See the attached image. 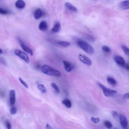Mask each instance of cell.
Returning <instances> with one entry per match:
<instances>
[{
  "instance_id": "obj_1",
  "label": "cell",
  "mask_w": 129,
  "mask_h": 129,
  "mask_svg": "<svg viewBox=\"0 0 129 129\" xmlns=\"http://www.w3.org/2000/svg\"><path fill=\"white\" fill-rule=\"evenodd\" d=\"M41 71L43 74L49 76L55 77H60L61 76L60 71L46 64H44L41 67Z\"/></svg>"
},
{
  "instance_id": "obj_2",
  "label": "cell",
  "mask_w": 129,
  "mask_h": 129,
  "mask_svg": "<svg viewBox=\"0 0 129 129\" xmlns=\"http://www.w3.org/2000/svg\"><path fill=\"white\" fill-rule=\"evenodd\" d=\"M77 45L83 50H84L85 52H86L87 53L89 54H92L94 53V49L92 47L90 44H89L86 41L80 39H78L77 41Z\"/></svg>"
},
{
  "instance_id": "obj_3",
  "label": "cell",
  "mask_w": 129,
  "mask_h": 129,
  "mask_svg": "<svg viewBox=\"0 0 129 129\" xmlns=\"http://www.w3.org/2000/svg\"><path fill=\"white\" fill-rule=\"evenodd\" d=\"M98 85L101 88L102 90L103 91L104 95L106 97H112V96H115L117 93L116 91H115L114 90L111 89L107 88L101 83H98Z\"/></svg>"
},
{
  "instance_id": "obj_4",
  "label": "cell",
  "mask_w": 129,
  "mask_h": 129,
  "mask_svg": "<svg viewBox=\"0 0 129 129\" xmlns=\"http://www.w3.org/2000/svg\"><path fill=\"white\" fill-rule=\"evenodd\" d=\"M14 53L15 55H16L17 56L21 58L22 59H23L24 61H25L26 63L29 62V58L27 54L23 52L20 50L18 49H15L14 50Z\"/></svg>"
},
{
  "instance_id": "obj_5",
  "label": "cell",
  "mask_w": 129,
  "mask_h": 129,
  "mask_svg": "<svg viewBox=\"0 0 129 129\" xmlns=\"http://www.w3.org/2000/svg\"><path fill=\"white\" fill-rule=\"evenodd\" d=\"M17 40L18 43H19L20 46L25 52L29 54L30 55H33L32 50L28 46H27L21 39H20L19 38H18Z\"/></svg>"
},
{
  "instance_id": "obj_6",
  "label": "cell",
  "mask_w": 129,
  "mask_h": 129,
  "mask_svg": "<svg viewBox=\"0 0 129 129\" xmlns=\"http://www.w3.org/2000/svg\"><path fill=\"white\" fill-rule=\"evenodd\" d=\"M79 59L81 62L87 65L90 66L92 64V61L91 59L88 57L86 56L84 54H79Z\"/></svg>"
},
{
  "instance_id": "obj_7",
  "label": "cell",
  "mask_w": 129,
  "mask_h": 129,
  "mask_svg": "<svg viewBox=\"0 0 129 129\" xmlns=\"http://www.w3.org/2000/svg\"><path fill=\"white\" fill-rule=\"evenodd\" d=\"M9 100L10 104L13 105L16 102V93L14 90H11L9 92Z\"/></svg>"
},
{
  "instance_id": "obj_8",
  "label": "cell",
  "mask_w": 129,
  "mask_h": 129,
  "mask_svg": "<svg viewBox=\"0 0 129 129\" xmlns=\"http://www.w3.org/2000/svg\"><path fill=\"white\" fill-rule=\"evenodd\" d=\"M114 60L119 66L123 67L125 64V61L124 59L119 55H115L114 56Z\"/></svg>"
},
{
  "instance_id": "obj_9",
  "label": "cell",
  "mask_w": 129,
  "mask_h": 129,
  "mask_svg": "<svg viewBox=\"0 0 129 129\" xmlns=\"http://www.w3.org/2000/svg\"><path fill=\"white\" fill-rule=\"evenodd\" d=\"M62 62L66 71H67V72H70L71 71H72V70L74 68V66L71 62L65 60H63L62 61Z\"/></svg>"
},
{
  "instance_id": "obj_10",
  "label": "cell",
  "mask_w": 129,
  "mask_h": 129,
  "mask_svg": "<svg viewBox=\"0 0 129 129\" xmlns=\"http://www.w3.org/2000/svg\"><path fill=\"white\" fill-rule=\"evenodd\" d=\"M119 121L122 127L123 128H126L128 124V122L126 118L123 115H120L119 116Z\"/></svg>"
},
{
  "instance_id": "obj_11",
  "label": "cell",
  "mask_w": 129,
  "mask_h": 129,
  "mask_svg": "<svg viewBox=\"0 0 129 129\" xmlns=\"http://www.w3.org/2000/svg\"><path fill=\"white\" fill-rule=\"evenodd\" d=\"M61 30V26L59 22H56L53 28L51 29V31L52 33H57L59 32Z\"/></svg>"
},
{
  "instance_id": "obj_12",
  "label": "cell",
  "mask_w": 129,
  "mask_h": 129,
  "mask_svg": "<svg viewBox=\"0 0 129 129\" xmlns=\"http://www.w3.org/2000/svg\"><path fill=\"white\" fill-rule=\"evenodd\" d=\"M64 6L67 9H68V10H69L71 11H73L74 12H76L77 11V8L74 6H73L72 4H71V3H70L69 2L65 3Z\"/></svg>"
},
{
  "instance_id": "obj_13",
  "label": "cell",
  "mask_w": 129,
  "mask_h": 129,
  "mask_svg": "<svg viewBox=\"0 0 129 129\" xmlns=\"http://www.w3.org/2000/svg\"><path fill=\"white\" fill-rule=\"evenodd\" d=\"M43 15V12L40 9H37L34 12V17L36 20L40 19Z\"/></svg>"
},
{
  "instance_id": "obj_14",
  "label": "cell",
  "mask_w": 129,
  "mask_h": 129,
  "mask_svg": "<svg viewBox=\"0 0 129 129\" xmlns=\"http://www.w3.org/2000/svg\"><path fill=\"white\" fill-rule=\"evenodd\" d=\"M38 28L41 31H46L47 29V24L46 22L45 21H41L39 25Z\"/></svg>"
},
{
  "instance_id": "obj_15",
  "label": "cell",
  "mask_w": 129,
  "mask_h": 129,
  "mask_svg": "<svg viewBox=\"0 0 129 129\" xmlns=\"http://www.w3.org/2000/svg\"><path fill=\"white\" fill-rule=\"evenodd\" d=\"M119 7L123 10L129 9V1H125L122 2L119 5Z\"/></svg>"
},
{
  "instance_id": "obj_16",
  "label": "cell",
  "mask_w": 129,
  "mask_h": 129,
  "mask_svg": "<svg viewBox=\"0 0 129 129\" xmlns=\"http://www.w3.org/2000/svg\"><path fill=\"white\" fill-rule=\"evenodd\" d=\"M15 6L19 9H23L25 6V3L23 0H18L15 3Z\"/></svg>"
},
{
  "instance_id": "obj_17",
  "label": "cell",
  "mask_w": 129,
  "mask_h": 129,
  "mask_svg": "<svg viewBox=\"0 0 129 129\" xmlns=\"http://www.w3.org/2000/svg\"><path fill=\"white\" fill-rule=\"evenodd\" d=\"M62 104L68 108H70L72 107V102L69 99H65L62 101Z\"/></svg>"
},
{
  "instance_id": "obj_18",
  "label": "cell",
  "mask_w": 129,
  "mask_h": 129,
  "mask_svg": "<svg viewBox=\"0 0 129 129\" xmlns=\"http://www.w3.org/2000/svg\"><path fill=\"white\" fill-rule=\"evenodd\" d=\"M57 44L63 47H68L71 45V43L68 41H58L57 42Z\"/></svg>"
},
{
  "instance_id": "obj_19",
  "label": "cell",
  "mask_w": 129,
  "mask_h": 129,
  "mask_svg": "<svg viewBox=\"0 0 129 129\" xmlns=\"http://www.w3.org/2000/svg\"><path fill=\"white\" fill-rule=\"evenodd\" d=\"M37 88L40 90L42 93H46L47 92V89L46 87L42 84H38L37 86Z\"/></svg>"
},
{
  "instance_id": "obj_20",
  "label": "cell",
  "mask_w": 129,
  "mask_h": 129,
  "mask_svg": "<svg viewBox=\"0 0 129 129\" xmlns=\"http://www.w3.org/2000/svg\"><path fill=\"white\" fill-rule=\"evenodd\" d=\"M107 81L108 83L111 85H115L116 84V80L112 77H108L106 78Z\"/></svg>"
},
{
  "instance_id": "obj_21",
  "label": "cell",
  "mask_w": 129,
  "mask_h": 129,
  "mask_svg": "<svg viewBox=\"0 0 129 129\" xmlns=\"http://www.w3.org/2000/svg\"><path fill=\"white\" fill-rule=\"evenodd\" d=\"M50 85L51 86V87L55 90V92L57 93V94H58L59 93V87H58V86L54 82H52L51 84H50Z\"/></svg>"
},
{
  "instance_id": "obj_22",
  "label": "cell",
  "mask_w": 129,
  "mask_h": 129,
  "mask_svg": "<svg viewBox=\"0 0 129 129\" xmlns=\"http://www.w3.org/2000/svg\"><path fill=\"white\" fill-rule=\"evenodd\" d=\"M121 47L124 53L129 56V48L124 45H122L121 46Z\"/></svg>"
},
{
  "instance_id": "obj_23",
  "label": "cell",
  "mask_w": 129,
  "mask_h": 129,
  "mask_svg": "<svg viewBox=\"0 0 129 129\" xmlns=\"http://www.w3.org/2000/svg\"><path fill=\"white\" fill-rule=\"evenodd\" d=\"M104 124L108 128H112V125L111 123L108 120H105L104 121Z\"/></svg>"
},
{
  "instance_id": "obj_24",
  "label": "cell",
  "mask_w": 129,
  "mask_h": 129,
  "mask_svg": "<svg viewBox=\"0 0 129 129\" xmlns=\"http://www.w3.org/2000/svg\"><path fill=\"white\" fill-rule=\"evenodd\" d=\"M9 13V12L6 9L0 8V14L2 15H7Z\"/></svg>"
},
{
  "instance_id": "obj_25",
  "label": "cell",
  "mask_w": 129,
  "mask_h": 129,
  "mask_svg": "<svg viewBox=\"0 0 129 129\" xmlns=\"http://www.w3.org/2000/svg\"><path fill=\"white\" fill-rule=\"evenodd\" d=\"M19 81L20 82V83L26 88H28V85H27V84L21 78H20V77H19Z\"/></svg>"
},
{
  "instance_id": "obj_26",
  "label": "cell",
  "mask_w": 129,
  "mask_h": 129,
  "mask_svg": "<svg viewBox=\"0 0 129 129\" xmlns=\"http://www.w3.org/2000/svg\"><path fill=\"white\" fill-rule=\"evenodd\" d=\"M17 111V108L15 106H12L11 107V108H10V113L12 115L13 114H15L16 113Z\"/></svg>"
},
{
  "instance_id": "obj_27",
  "label": "cell",
  "mask_w": 129,
  "mask_h": 129,
  "mask_svg": "<svg viewBox=\"0 0 129 129\" xmlns=\"http://www.w3.org/2000/svg\"><path fill=\"white\" fill-rule=\"evenodd\" d=\"M90 119H91V121L92 122H93V123H97L99 122V121H100L99 118H98V117H91Z\"/></svg>"
},
{
  "instance_id": "obj_28",
  "label": "cell",
  "mask_w": 129,
  "mask_h": 129,
  "mask_svg": "<svg viewBox=\"0 0 129 129\" xmlns=\"http://www.w3.org/2000/svg\"><path fill=\"white\" fill-rule=\"evenodd\" d=\"M102 49L103 51H104V52H110V48L106 46H102Z\"/></svg>"
},
{
  "instance_id": "obj_29",
  "label": "cell",
  "mask_w": 129,
  "mask_h": 129,
  "mask_svg": "<svg viewBox=\"0 0 129 129\" xmlns=\"http://www.w3.org/2000/svg\"><path fill=\"white\" fill-rule=\"evenodd\" d=\"M5 123H6V125L7 128L8 129H11V124L10 122L8 120H6Z\"/></svg>"
},
{
  "instance_id": "obj_30",
  "label": "cell",
  "mask_w": 129,
  "mask_h": 129,
  "mask_svg": "<svg viewBox=\"0 0 129 129\" xmlns=\"http://www.w3.org/2000/svg\"><path fill=\"white\" fill-rule=\"evenodd\" d=\"M0 63L4 64V65H6V61L5 60V59L2 57H0Z\"/></svg>"
},
{
  "instance_id": "obj_31",
  "label": "cell",
  "mask_w": 129,
  "mask_h": 129,
  "mask_svg": "<svg viewBox=\"0 0 129 129\" xmlns=\"http://www.w3.org/2000/svg\"><path fill=\"white\" fill-rule=\"evenodd\" d=\"M123 97L125 99H129V93H126L123 95Z\"/></svg>"
},
{
  "instance_id": "obj_32",
  "label": "cell",
  "mask_w": 129,
  "mask_h": 129,
  "mask_svg": "<svg viewBox=\"0 0 129 129\" xmlns=\"http://www.w3.org/2000/svg\"><path fill=\"white\" fill-rule=\"evenodd\" d=\"M112 115L114 117H116L117 116V112L115 111H112Z\"/></svg>"
},
{
  "instance_id": "obj_33",
  "label": "cell",
  "mask_w": 129,
  "mask_h": 129,
  "mask_svg": "<svg viewBox=\"0 0 129 129\" xmlns=\"http://www.w3.org/2000/svg\"><path fill=\"white\" fill-rule=\"evenodd\" d=\"M123 68L127 70H129V64L127 63H125L124 66H123Z\"/></svg>"
},
{
  "instance_id": "obj_34",
  "label": "cell",
  "mask_w": 129,
  "mask_h": 129,
  "mask_svg": "<svg viewBox=\"0 0 129 129\" xmlns=\"http://www.w3.org/2000/svg\"><path fill=\"white\" fill-rule=\"evenodd\" d=\"M45 127H46V128H48V129H49V128H52V127H51L49 124H46Z\"/></svg>"
},
{
  "instance_id": "obj_35",
  "label": "cell",
  "mask_w": 129,
  "mask_h": 129,
  "mask_svg": "<svg viewBox=\"0 0 129 129\" xmlns=\"http://www.w3.org/2000/svg\"><path fill=\"white\" fill-rule=\"evenodd\" d=\"M3 50L0 48V54H2V53H3Z\"/></svg>"
}]
</instances>
